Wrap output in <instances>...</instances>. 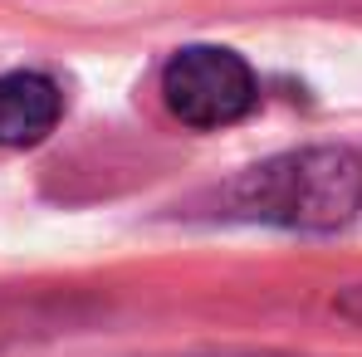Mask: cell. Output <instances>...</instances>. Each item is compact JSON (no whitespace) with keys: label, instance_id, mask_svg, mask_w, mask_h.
<instances>
[{"label":"cell","instance_id":"obj_1","mask_svg":"<svg viewBox=\"0 0 362 357\" xmlns=\"http://www.w3.org/2000/svg\"><path fill=\"white\" fill-rule=\"evenodd\" d=\"M362 206V162L343 147L289 152L269 167H255L245 181V211L294 226V230H333L353 221Z\"/></svg>","mask_w":362,"mask_h":357},{"label":"cell","instance_id":"obj_2","mask_svg":"<svg viewBox=\"0 0 362 357\" xmlns=\"http://www.w3.org/2000/svg\"><path fill=\"white\" fill-rule=\"evenodd\" d=\"M162 98L186 127H230L255 108V74L230 49L191 45L167 64Z\"/></svg>","mask_w":362,"mask_h":357},{"label":"cell","instance_id":"obj_4","mask_svg":"<svg viewBox=\"0 0 362 357\" xmlns=\"http://www.w3.org/2000/svg\"><path fill=\"white\" fill-rule=\"evenodd\" d=\"M338 308H343L348 318H358V323H362V284H358V289H348V294L338 298Z\"/></svg>","mask_w":362,"mask_h":357},{"label":"cell","instance_id":"obj_3","mask_svg":"<svg viewBox=\"0 0 362 357\" xmlns=\"http://www.w3.org/2000/svg\"><path fill=\"white\" fill-rule=\"evenodd\" d=\"M64 93L45 74H5L0 78V147H35L54 132Z\"/></svg>","mask_w":362,"mask_h":357}]
</instances>
